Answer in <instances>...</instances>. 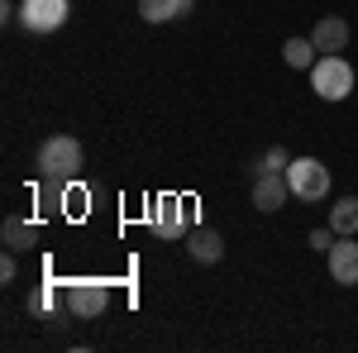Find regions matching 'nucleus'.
<instances>
[{
	"mask_svg": "<svg viewBox=\"0 0 358 353\" xmlns=\"http://www.w3.org/2000/svg\"><path fill=\"white\" fill-rule=\"evenodd\" d=\"M153 234L163 244H182L192 234V206L177 201V196H158L153 201Z\"/></svg>",
	"mask_w": 358,
	"mask_h": 353,
	"instance_id": "nucleus-4",
	"label": "nucleus"
},
{
	"mask_svg": "<svg viewBox=\"0 0 358 353\" xmlns=\"http://www.w3.org/2000/svg\"><path fill=\"white\" fill-rule=\"evenodd\" d=\"M287 167H292V153H287L282 143H273V148L253 163V177H258V172H287Z\"/></svg>",
	"mask_w": 358,
	"mask_h": 353,
	"instance_id": "nucleus-15",
	"label": "nucleus"
},
{
	"mask_svg": "<svg viewBox=\"0 0 358 353\" xmlns=\"http://www.w3.org/2000/svg\"><path fill=\"white\" fill-rule=\"evenodd\" d=\"M62 305H67L72 320H101L106 305H110V291H106V282H67Z\"/></svg>",
	"mask_w": 358,
	"mask_h": 353,
	"instance_id": "nucleus-5",
	"label": "nucleus"
},
{
	"mask_svg": "<svg viewBox=\"0 0 358 353\" xmlns=\"http://www.w3.org/2000/svg\"><path fill=\"white\" fill-rule=\"evenodd\" d=\"M330 229L334 234H358V201L354 196H344V201L330 206Z\"/></svg>",
	"mask_w": 358,
	"mask_h": 353,
	"instance_id": "nucleus-14",
	"label": "nucleus"
},
{
	"mask_svg": "<svg viewBox=\"0 0 358 353\" xmlns=\"http://www.w3.org/2000/svg\"><path fill=\"white\" fill-rule=\"evenodd\" d=\"M306 244L315 248V253H330V248H334V229H330V224H325V229H310V239H306Z\"/></svg>",
	"mask_w": 358,
	"mask_h": 353,
	"instance_id": "nucleus-17",
	"label": "nucleus"
},
{
	"mask_svg": "<svg viewBox=\"0 0 358 353\" xmlns=\"http://www.w3.org/2000/svg\"><path fill=\"white\" fill-rule=\"evenodd\" d=\"M310 91H315L320 101H344V96L354 91V67L339 53H320V62L310 67Z\"/></svg>",
	"mask_w": 358,
	"mask_h": 353,
	"instance_id": "nucleus-2",
	"label": "nucleus"
},
{
	"mask_svg": "<svg viewBox=\"0 0 358 353\" xmlns=\"http://www.w3.org/2000/svg\"><path fill=\"white\" fill-rule=\"evenodd\" d=\"M20 277V268H15V253L5 248V258H0V282H15Z\"/></svg>",
	"mask_w": 358,
	"mask_h": 353,
	"instance_id": "nucleus-18",
	"label": "nucleus"
},
{
	"mask_svg": "<svg viewBox=\"0 0 358 353\" xmlns=\"http://www.w3.org/2000/svg\"><path fill=\"white\" fill-rule=\"evenodd\" d=\"M34 163H38V177H48V182H77L86 153L72 134H53V138L38 143V158Z\"/></svg>",
	"mask_w": 358,
	"mask_h": 353,
	"instance_id": "nucleus-1",
	"label": "nucleus"
},
{
	"mask_svg": "<svg viewBox=\"0 0 358 353\" xmlns=\"http://www.w3.org/2000/svg\"><path fill=\"white\" fill-rule=\"evenodd\" d=\"M24 310H29V315H53V291H48V287H38V291H29Z\"/></svg>",
	"mask_w": 358,
	"mask_h": 353,
	"instance_id": "nucleus-16",
	"label": "nucleus"
},
{
	"mask_svg": "<svg viewBox=\"0 0 358 353\" xmlns=\"http://www.w3.org/2000/svg\"><path fill=\"white\" fill-rule=\"evenodd\" d=\"M310 43H315L320 53H344V43H349V24H344L339 15H325L320 24L310 29Z\"/></svg>",
	"mask_w": 358,
	"mask_h": 353,
	"instance_id": "nucleus-10",
	"label": "nucleus"
},
{
	"mask_svg": "<svg viewBox=\"0 0 358 353\" xmlns=\"http://www.w3.org/2000/svg\"><path fill=\"white\" fill-rule=\"evenodd\" d=\"M325 263H330L334 287H358V244H354V234H339L334 248L325 253Z\"/></svg>",
	"mask_w": 358,
	"mask_h": 353,
	"instance_id": "nucleus-7",
	"label": "nucleus"
},
{
	"mask_svg": "<svg viewBox=\"0 0 358 353\" xmlns=\"http://www.w3.org/2000/svg\"><path fill=\"white\" fill-rule=\"evenodd\" d=\"M282 62H287L292 72H310V67L320 62V48H315L310 38H287V43H282Z\"/></svg>",
	"mask_w": 358,
	"mask_h": 353,
	"instance_id": "nucleus-13",
	"label": "nucleus"
},
{
	"mask_svg": "<svg viewBox=\"0 0 358 353\" xmlns=\"http://www.w3.org/2000/svg\"><path fill=\"white\" fill-rule=\"evenodd\" d=\"M182 244H187V253H192L201 268H210V263L224 258V239L215 234V229H201V224H192V234H187Z\"/></svg>",
	"mask_w": 358,
	"mask_h": 353,
	"instance_id": "nucleus-9",
	"label": "nucleus"
},
{
	"mask_svg": "<svg viewBox=\"0 0 358 353\" xmlns=\"http://www.w3.org/2000/svg\"><path fill=\"white\" fill-rule=\"evenodd\" d=\"M0 244L10 248V253H29V248L38 244V224H29V219L10 215L5 224H0Z\"/></svg>",
	"mask_w": 358,
	"mask_h": 353,
	"instance_id": "nucleus-11",
	"label": "nucleus"
},
{
	"mask_svg": "<svg viewBox=\"0 0 358 353\" xmlns=\"http://www.w3.org/2000/svg\"><path fill=\"white\" fill-rule=\"evenodd\" d=\"M287 182H292L296 201H325L330 196V167L320 163V158H292Z\"/></svg>",
	"mask_w": 358,
	"mask_h": 353,
	"instance_id": "nucleus-3",
	"label": "nucleus"
},
{
	"mask_svg": "<svg viewBox=\"0 0 358 353\" xmlns=\"http://www.w3.org/2000/svg\"><path fill=\"white\" fill-rule=\"evenodd\" d=\"M138 15L143 24H167V20L192 15V0H138Z\"/></svg>",
	"mask_w": 358,
	"mask_h": 353,
	"instance_id": "nucleus-12",
	"label": "nucleus"
},
{
	"mask_svg": "<svg viewBox=\"0 0 358 353\" xmlns=\"http://www.w3.org/2000/svg\"><path fill=\"white\" fill-rule=\"evenodd\" d=\"M72 15V0H20V24L29 34H53L67 24Z\"/></svg>",
	"mask_w": 358,
	"mask_h": 353,
	"instance_id": "nucleus-6",
	"label": "nucleus"
},
{
	"mask_svg": "<svg viewBox=\"0 0 358 353\" xmlns=\"http://www.w3.org/2000/svg\"><path fill=\"white\" fill-rule=\"evenodd\" d=\"M292 201V182H287V172H258L253 177V206L263 210V215H273Z\"/></svg>",
	"mask_w": 358,
	"mask_h": 353,
	"instance_id": "nucleus-8",
	"label": "nucleus"
}]
</instances>
